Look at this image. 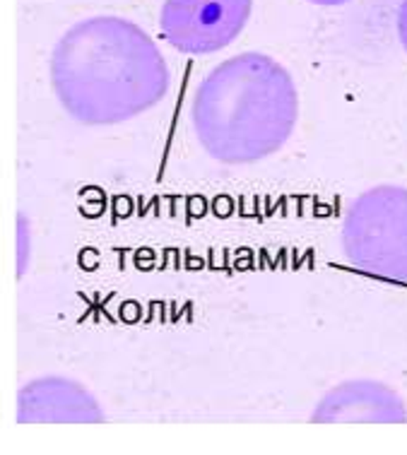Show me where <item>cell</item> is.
<instances>
[{
  "instance_id": "277c9868",
  "label": "cell",
  "mask_w": 407,
  "mask_h": 455,
  "mask_svg": "<svg viewBox=\"0 0 407 455\" xmlns=\"http://www.w3.org/2000/svg\"><path fill=\"white\" fill-rule=\"evenodd\" d=\"M251 10L253 0H164L159 29L179 53L208 56L239 39Z\"/></svg>"
},
{
  "instance_id": "8992f818",
  "label": "cell",
  "mask_w": 407,
  "mask_h": 455,
  "mask_svg": "<svg viewBox=\"0 0 407 455\" xmlns=\"http://www.w3.org/2000/svg\"><path fill=\"white\" fill-rule=\"evenodd\" d=\"M20 422H101L100 403L90 390L63 376L34 379L17 395Z\"/></svg>"
},
{
  "instance_id": "ba28073f",
  "label": "cell",
  "mask_w": 407,
  "mask_h": 455,
  "mask_svg": "<svg viewBox=\"0 0 407 455\" xmlns=\"http://www.w3.org/2000/svg\"><path fill=\"white\" fill-rule=\"evenodd\" d=\"M398 39L407 51V0H403L398 8Z\"/></svg>"
},
{
  "instance_id": "52a82bcc",
  "label": "cell",
  "mask_w": 407,
  "mask_h": 455,
  "mask_svg": "<svg viewBox=\"0 0 407 455\" xmlns=\"http://www.w3.org/2000/svg\"><path fill=\"white\" fill-rule=\"evenodd\" d=\"M32 258V229L25 215L17 217V275L22 277Z\"/></svg>"
},
{
  "instance_id": "5b68a950",
  "label": "cell",
  "mask_w": 407,
  "mask_h": 455,
  "mask_svg": "<svg viewBox=\"0 0 407 455\" xmlns=\"http://www.w3.org/2000/svg\"><path fill=\"white\" fill-rule=\"evenodd\" d=\"M311 422H407V407L391 386L352 379L318 400Z\"/></svg>"
},
{
  "instance_id": "6da1fadb",
  "label": "cell",
  "mask_w": 407,
  "mask_h": 455,
  "mask_svg": "<svg viewBox=\"0 0 407 455\" xmlns=\"http://www.w3.org/2000/svg\"><path fill=\"white\" fill-rule=\"evenodd\" d=\"M172 73L142 27L116 15L87 17L51 53V87L68 116L108 128L148 114L164 100Z\"/></svg>"
},
{
  "instance_id": "3957f363",
  "label": "cell",
  "mask_w": 407,
  "mask_h": 455,
  "mask_svg": "<svg viewBox=\"0 0 407 455\" xmlns=\"http://www.w3.org/2000/svg\"><path fill=\"white\" fill-rule=\"evenodd\" d=\"M340 243L359 273L407 282V188L383 183L357 196L342 220Z\"/></svg>"
},
{
  "instance_id": "7a4b0ae2",
  "label": "cell",
  "mask_w": 407,
  "mask_h": 455,
  "mask_svg": "<svg viewBox=\"0 0 407 455\" xmlns=\"http://www.w3.org/2000/svg\"><path fill=\"white\" fill-rule=\"evenodd\" d=\"M297 124V84L283 63L260 51L239 53L212 68L191 101L200 148L225 166H251L273 157Z\"/></svg>"
},
{
  "instance_id": "9c48e42d",
  "label": "cell",
  "mask_w": 407,
  "mask_h": 455,
  "mask_svg": "<svg viewBox=\"0 0 407 455\" xmlns=\"http://www.w3.org/2000/svg\"><path fill=\"white\" fill-rule=\"evenodd\" d=\"M314 5H321V8H338V5H345L349 0H308Z\"/></svg>"
}]
</instances>
